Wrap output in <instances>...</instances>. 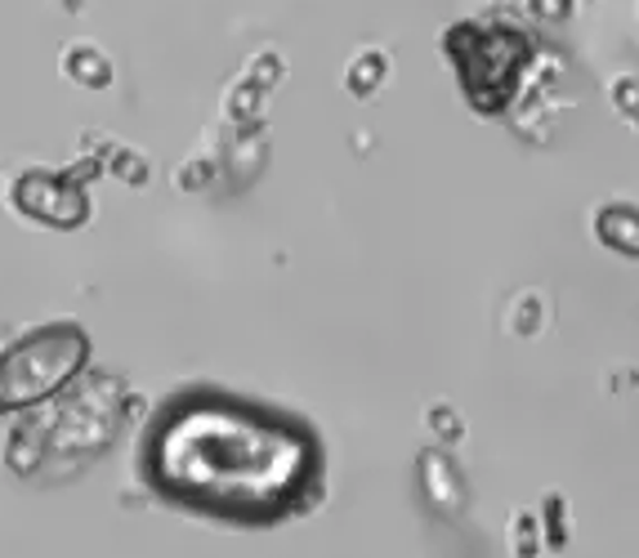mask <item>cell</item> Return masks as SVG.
<instances>
[{"label":"cell","mask_w":639,"mask_h":558,"mask_svg":"<svg viewBox=\"0 0 639 558\" xmlns=\"http://www.w3.org/2000/svg\"><path fill=\"white\" fill-rule=\"evenodd\" d=\"M313 469V451L286 425L237 407H197L161 438V474L175 491L224 509H277Z\"/></svg>","instance_id":"6da1fadb"},{"label":"cell","mask_w":639,"mask_h":558,"mask_svg":"<svg viewBox=\"0 0 639 558\" xmlns=\"http://www.w3.org/2000/svg\"><path fill=\"white\" fill-rule=\"evenodd\" d=\"M81 353H86V340L81 331H68V327L23 340L19 349L0 358V407H28L46 398L77 371Z\"/></svg>","instance_id":"7a4b0ae2"}]
</instances>
